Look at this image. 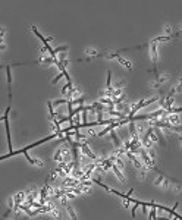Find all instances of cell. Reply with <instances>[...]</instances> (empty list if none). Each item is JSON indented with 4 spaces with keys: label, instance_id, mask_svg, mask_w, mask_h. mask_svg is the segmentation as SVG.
<instances>
[{
    "label": "cell",
    "instance_id": "ac0fdd59",
    "mask_svg": "<svg viewBox=\"0 0 182 220\" xmlns=\"http://www.w3.org/2000/svg\"><path fill=\"white\" fill-rule=\"evenodd\" d=\"M0 50H1V51H3V50H6V43H4V41H0Z\"/></svg>",
    "mask_w": 182,
    "mask_h": 220
},
{
    "label": "cell",
    "instance_id": "8fae6325",
    "mask_svg": "<svg viewBox=\"0 0 182 220\" xmlns=\"http://www.w3.org/2000/svg\"><path fill=\"white\" fill-rule=\"evenodd\" d=\"M116 60H118V62H119V63H121L124 68H126V69H129V71L132 69V65H131V62H129V60H126V59H124L122 56H119Z\"/></svg>",
    "mask_w": 182,
    "mask_h": 220
},
{
    "label": "cell",
    "instance_id": "5bb4252c",
    "mask_svg": "<svg viewBox=\"0 0 182 220\" xmlns=\"http://www.w3.org/2000/svg\"><path fill=\"white\" fill-rule=\"evenodd\" d=\"M68 101H69V98H59V100H56V101L53 103V106H60V104H68Z\"/></svg>",
    "mask_w": 182,
    "mask_h": 220
},
{
    "label": "cell",
    "instance_id": "52a82bcc",
    "mask_svg": "<svg viewBox=\"0 0 182 220\" xmlns=\"http://www.w3.org/2000/svg\"><path fill=\"white\" fill-rule=\"evenodd\" d=\"M54 162H57V163H62V162H65V159H63V147H59L57 148V151L54 153Z\"/></svg>",
    "mask_w": 182,
    "mask_h": 220
},
{
    "label": "cell",
    "instance_id": "9a60e30c",
    "mask_svg": "<svg viewBox=\"0 0 182 220\" xmlns=\"http://www.w3.org/2000/svg\"><path fill=\"white\" fill-rule=\"evenodd\" d=\"M66 50H69V45H66V44H65V45L56 47V48H54V53L57 54V53H60V51H66Z\"/></svg>",
    "mask_w": 182,
    "mask_h": 220
},
{
    "label": "cell",
    "instance_id": "2e32d148",
    "mask_svg": "<svg viewBox=\"0 0 182 220\" xmlns=\"http://www.w3.org/2000/svg\"><path fill=\"white\" fill-rule=\"evenodd\" d=\"M147 153H148V156L151 157V160L154 162V159H156V151H154L153 148H147Z\"/></svg>",
    "mask_w": 182,
    "mask_h": 220
},
{
    "label": "cell",
    "instance_id": "30bf717a",
    "mask_svg": "<svg viewBox=\"0 0 182 220\" xmlns=\"http://www.w3.org/2000/svg\"><path fill=\"white\" fill-rule=\"evenodd\" d=\"M10 66H12V65H7V66H6V75H7V85H9V98H12V91H10V84H12V74H10Z\"/></svg>",
    "mask_w": 182,
    "mask_h": 220
},
{
    "label": "cell",
    "instance_id": "7a4b0ae2",
    "mask_svg": "<svg viewBox=\"0 0 182 220\" xmlns=\"http://www.w3.org/2000/svg\"><path fill=\"white\" fill-rule=\"evenodd\" d=\"M9 113H10V106L6 109L4 112V116L1 118V120L4 122V128H6V136H7V145L12 151V139H10V128H9Z\"/></svg>",
    "mask_w": 182,
    "mask_h": 220
},
{
    "label": "cell",
    "instance_id": "3957f363",
    "mask_svg": "<svg viewBox=\"0 0 182 220\" xmlns=\"http://www.w3.org/2000/svg\"><path fill=\"white\" fill-rule=\"evenodd\" d=\"M79 148H81V151H82V154H84V156H87V157H90L91 160H94V162L97 160V156H95V154H94V153L91 151V150H90V147H88V145H87L85 142H81V145H79Z\"/></svg>",
    "mask_w": 182,
    "mask_h": 220
},
{
    "label": "cell",
    "instance_id": "ba28073f",
    "mask_svg": "<svg viewBox=\"0 0 182 220\" xmlns=\"http://www.w3.org/2000/svg\"><path fill=\"white\" fill-rule=\"evenodd\" d=\"M110 136H112V139H113V142H115V147H116V150H118V148H122V142H121L119 136L116 135L115 129H112V131H110Z\"/></svg>",
    "mask_w": 182,
    "mask_h": 220
},
{
    "label": "cell",
    "instance_id": "277c9868",
    "mask_svg": "<svg viewBox=\"0 0 182 220\" xmlns=\"http://www.w3.org/2000/svg\"><path fill=\"white\" fill-rule=\"evenodd\" d=\"M169 79H170V75H163V76L159 75V76L156 78V81H153V82L150 84V87L151 88H159L163 82H166V81H169Z\"/></svg>",
    "mask_w": 182,
    "mask_h": 220
},
{
    "label": "cell",
    "instance_id": "8992f818",
    "mask_svg": "<svg viewBox=\"0 0 182 220\" xmlns=\"http://www.w3.org/2000/svg\"><path fill=\"white\" fill-rule=\"evenodd\" d=\"M21 153H24L25 159H27V160H28V162H30L31 164H34V166H38V167H41V166L44 164V163H43L41 160H38V159H34V157H31V156L28 154V151H21ZM21 153H19V154H21Z\"/></svg>",
    "mask_w": 182,
    "mask_h": 220
},
{
    "label": "cell",
    "instance_id": "7c38bea8",
    "mask_svg": "<svg viewBox=\"0 0 182 220\" xmlns=\"http://www.w3.org/2000/svg\"><path fill=\"white\" fill-rule=\"evenodd\" d=\"M79 92H81V89H79V88H71V89H69V97H68V98H72V100H74V98H75Z\"/></svg>",
    "mask_w": 182,
    "mask_h": 220
},
{
    "label": "cell",
    "instance_id": "ffe728a7",
    "mask_svg": "<svg viewBox=\"0 0 182 220\" xmlns=\"http://www.w3.org/2000/svg\"><path fill=\"white\" fill-rule=\"evenodd\" d=\"M179 142H181V147H182V133L179 135Z\"/></svg>",
    "mask_w": 182,
    "mask_h": 220
},
{
    "label": "cell",
    "instance_id": "9c48e42d",
    "mask_svg": "<svg viewBox=\"0 0 182 220\" xmlns=\"http://www.w3.org/2000/svg\"><path fill=\"white\" fill-rule=\"evenodd\" d=\"M154 132H156V135H157V138H159V144L165 147V145H166V139H165L163 133L160 131V128H159V126H154Z\"/></svg>",
    "mask_w": 182,
    "mask_h": 220
},
{
    "label": "cell",
    "instance_id": "5b68a950",
    "mask_svg": "<svg viewBox=\"0 0 182 220\" xmlns=\"http://www.w3.org/2000/svg\"><path fill=\"white\" fill-rule=\"evenodd\" d=\"M110 169L115 172V175L118 176V179L122 182V183H126V179H125V176H124V173L121 172V167L116 164V163H112V166H110Z\"/></svg>",
    "mask_w": 182,
    "mask_h": 220
},
{
    "label": "cell",
    "instance_id": "6da1fadb",
    "mask_svg": "<svg viewBox=\"0 0 182 220\" xmlns=\"http://www.w3.org/2000/svg\"><path fill=\"white\" fill-rule=\"evenodd\" d=\"M175 92H176V88H172V89H170V92H169L165 98H162V100H160V106H162V109L168 110V109H170V107H172L173 100H175V98H173Z\"/></svg>",
    "mask_w": 182,
    "mask_h": 220
},
{
    "label": "cell",
    "instance_id": "e0dca14e",
    "mask_svg": "<svg viewBox=\"0 0 182 220\" xmlns=\"http://www.w3.org/2000/svg\"><path fill=\"white\" fill-rule=\"evenodd\" d=\"M62 76H65V75H63V74H60V75H57V76H56V78H54V79L51 81V84H57V81H59V79H60Z\"/></svg>",
    "mask_w": 182,
    "mask_h": 220
},
{
    "label": "cell",
    "instance_id": "d6986e66",
    "mask_svg": "<svg viewBox=\"0 0 182 220\" xmlns=\"http://www.w3.org/2000/svg\"><path fill=\"white\" fill-rule=\"evenodd\" d=\"M165 30H166V32H168V34H170V31H172V28H170V27H166Z\"/></svg>",
    "mask_w": 182,
    "mask_h": 220
},
{
    "label": "cell",
    "instance_id": "4fadbf2b",
    "mask_svg": "<svg viewBox=\"0 0 182 220\" xmlns=\"http://www.w3.org/2000/svg\"><path fill=\"white\" fill-rule=\"evenodd\" d=\"M66 210H68V213H69V216H71V217H72V219H74V220H77V219H78V216H77V213H75V210H74V208H72V207H71L69 204H66Z\"/></svg>",
    "mask_w": 182,
    "mask_h": 220
}]
</instances>
